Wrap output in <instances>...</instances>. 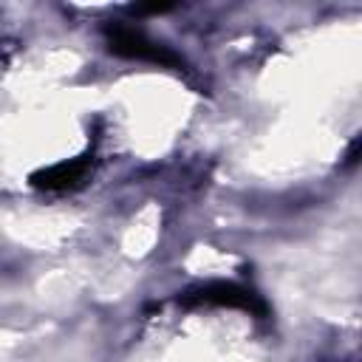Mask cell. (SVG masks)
Listing matches in <instances>:
<instances>
[{"mask_svg":"<svg viewBox=\"0 0 362 362\" xmlns=\"http://www.w3.org/2000/svg\"><path fill=\"white\" fill-rule=\"evenodd\" d=\"M90 173V164L88 158H74V161H62V164H54L48 170H40L31 175L34 187H42V189H68V187H76L85 175Z\"/></svg>","mask_w":362,"mask_h":362,"instance_id":"cell-3","label":"cell"},{"mask_svg":"<svg viewBox=\"0 0 362 362\" xmlns=\"http://www.w3.org/2000/svg\"><path fill=\"white\" fill-rule=\"evenodd\" d=\"M178 303H184V305H226V308H246V311H257V314L266 311V305L249 288H240L235 283H206V286L189 288L178 297Z\"/></svg>","mask_w":362,"mask_h":362,"instance_id":"cell-2","label":"cell"},{"mask_svg":"<svg viewBox=\"0 0 362 362\" xmlns=\"http://www.w3.org/2000/svg\"><path fill=\"white\" fill-rule=\"evenodd\" d=\"M105 40H107V48L119 57H127V59H144V62H156V65H167V68H181V57L173 54L170 48L158 45L156 40H150L144 31L139 28H130L124 23H113V25H105Z\"/></svg>","mask_w":362,"mask_h":362,"instance_id":"cell-1","label":"cell"}]
</instances>
